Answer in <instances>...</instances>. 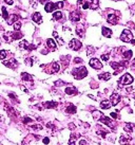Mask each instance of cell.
<instances>
[{
	"label": "cell",
	"mask_w": 135,
	"mask_h": 145,
	"mask_svg": "<svg viewBox=\"0 0 135 145\" xmlns=\"http://www.w3.org/2000/svg\"><path fill=\"white\" fill-rule=\"evenodd\" d=\"M72 73L76 79H81L88 75V70L86 67H79V68L74 69Z\"/></svg>",
	"instance_id": "obj_1"
},
{
	"label": "cell",
	"mask_w": 135,
	"mask_h": 145,
	"mask_svg": "<svg viewBox=\"0 0 135 145\" xmlns=\"http://www.w3.org/2000/svg\"><path fill=\"white\" fill-rule=\"evenodd\" d=\"M66 93L68 95H75L77 94V89L75 87H68V88H66Z\"/></svg>",
	"instance_id": "obj_17"
},
{
	"label": "cell",
	"mask_w": 135,
	"mask_h": 145,
	"mask_svg": "<svg viewBox=\"0 0 135 145\" xmlns=\"http://www.w3.org/2000/svg\"><path fill=\"white\" fill-rule=\"evenodd\" d=\"M111 117H112L113 119H117V118H118V117H117V113H116V112H112V113H111Z\"/></svg>",
	"instance_id": "obj_44"
},
{
	"label": "cell",
	"mask_w": 135,
	"mask_h": 145,
	"mask_svg": "<svg viewBox=\"0 0 135 145\" xmlns=\"http://www.w3.org/2000/svg\"><path fill=\"white\" fill-rule=\"evenodd\" d=\"M53 18L54 19H56V20H59V19H61L62 18V13L60 12V11H57V12H55L53 14Z\"/></svg>",
	"instance_id": "obj_30"
},
{
	"label": "cell",
	"mask_w": 135,
	"mask_h": 145,
	"mask_svg": "<svg viewBox=\"0 0 135 145\" xmlns=\"http://www.w3.org/2000/svg\"><path fill=\"white\" fill-rule=\"evenodd\" d=\"M9 19H8V24H12V23H15L16 21H17V19H18V16L16 15V14H13V15H11L10 17H8Z\"/></svg>",
	"instance_id": "obj_24"
},
{
	"label": "cell",
	"mask_w": 135,
	"mask_h": 145,
	"mask_svg": "<svg viewBox=\"0 0 135 145\" xmlns=\"http://www.w3.org/2000/svg\"><path fill=\"white\" fill-rule=\"evenodd\" d=\"M93 117H94L95 119H100L101 117H103V114H102L100 111L95 110V111H93Z\"/></svg>",
	"instance_id": "obj_31"
},
{
	"label": "cell",
	"mask_w": 135,
	"mask_h": 145,
	"mask_svg": "<svg viewBox=\"0 0 135 145\" xmlns=\"http://www.w3.org/2000/svg\"><path fill=\"white\" fill-rule=\"evenodd\" d=\"M44 10H45V12H48V13H50V12H53V11L57 10V8H56V3L48 2V3L45 4V7H44Z\"/></svg>",
	"instance_id": "obj_10"
},
{
	"label": "cell",
	"mask_w": 135,
	"mask_h": 145,
	"mask_svg": "<svg viewBox=\"0 0 135 145\" xmlns=\"http://www.w3.org/2000/svg\"><path fill=\"white\" fill-rule=\"evenodd\" d=\"M3 65H5V66H8L9 68H11V69H15L16 67H17V62H16V60L15 58H11L10 61H5V62H3Z\"/></svg>",
	"instance_id": "obj_9"
},
{
	"label": "cell",
	"mask_w": 135,
	"mask_h": 145,
	"mask_svg": "<svg viewBox=\"0 0 135 145\" xmlns=\"http://www.w3.org/2000/svg\"><path fill=\"white\" fill-rule=\"evenodd\" d=\"M20 28H21V22H20V21H16V22L14 23V30H15V31H19Z\"/></svg>",
	"instance_id": "obj_32"
},
{
	"label": "cell",
	"mask_w": 135,
	"mask_h": 145,
	"mask_svg": "<svg viewBox=\"0 0 135 145\" xmlns=\"http://www.w3.org/2000/svg\"><path fill=\"white\" fill-rule=\"evenodd\" d=\"M132 67H133V68H135V58H134V61L132 62Z\"/></svg>",
	"instance_id": "obj_48"
},
{
	"label": "cell",
	"mask_w": 135,
	"mask_h": 145,
	"mask_svg": "<svg viewBox=\"0 0 135 145\" xmlns=\"http://www.w3.org/2000/svg\"><path fill=\"white\" fill-rule=\"evenodd\" d=\"M120 39L125 42H131V40L133 39V35H132V32L130 30H124L121 35H120Z\"/></svg>",
	"instance_id": "obj_3"
},
{
	"label": "cell",
	"mask_w": 135,
	"mask_h": 145,
	"mask_svg": "<svg viewBox=\"0 0 135 145\" xmlns=\"http://www.w3.org/2000/svg\"><path fill=\"white\" fill-rule=\"evenodd\" d=\"M132 55H133V53H132V51H131V50H128V51H126V52H124V53H122V56H124V58H125L126 61L131 60Z\"/></svg>",
	"instance_id": "obj_26"
},
{
	"label": "cell",
	"mask_w": 135,
	"mask_h": 145,
	"mask_svg": "<svg viewBox=\"0 0 135 145\" xmlns=\"http://www.w3.org/2000/svg\"><path fill=\"white\" fill-rule=\"evenodd\" d=\"M21 77H22L23 80H32L33 79V76L32 75H30L29 73H25V72L21 73Z\"/></svg>",
	"instance_id": "obj_28"
},
{
	"label": "cell",
	"mask_w": 135,
	"mask_h": 145,
	"mask_svg": "<svg viewBox=\"0 0 135 145\" xmlns=\"http://www.w3.org/2000/svg\"><path fill=\"white\" fill-rule=\"evenodd\" d=\"M68 127H69V129H70V130H74V129L76 128V127H75V124H74V123H70V124L68 125Z\"/></svg>",
	"instance_id": "obj_39"
},
{
	"label": "cell",
	"mask_w": 135,
	"mask_h": 145,
	"mask_svg": "<svg viewBox=\"0 0 135 145\" xmlns=\"http://www.w3.org/2000/svg\"><path fill=\"white\" fill-rule=\"evenodd\" d=\"M8 55V52L5 50H1L0 51V60H4Z\"/></svg>",
	"instance_id": "obj_33"
},
{
	"label": "cell",
	"mask_w": 135,
	"mask_h": 145,
	"mask_svg": "<svg viewBox=\"0 0 135 145\" xmlns=\"http://www.w3.org/2000/svg\"><path fill=\"white\" fill-rule=\"evenodd\" d=\"M99 121L101 122V123H103V124H105L107 126H109V127H111L112 129H114V125H113V121L110 119V118H107V117H101L100 119H99Z\"/></svg>",
	"instance_id": "obj_7"
},
{
	"label": "cell",
	"mask_w": 135,
	"mask_h": 145,
	"mask_svg": "<svg viewBox=\"0 0 135 145\" xmlns=\"http://www.w3.org/2000/svg\"><path fill=\"white\" fill-rule=\"evenodd\" d=\"M99 79H102V80H108V79H110L111 78V73L109 72H105V73H102V74H99L98 75Z\"/></svg>",
	"instance_id": "obj_23"
},
{
	"label": "cell",
	"mask_w": 135,
	"mask_h": 145,
	"mask_svg": "<svg viewBox=\"0 0 135 145\" xmlns=\"http://www.w3.org/2000/svg\"><path fill=\"white\" fill-rule=\"evenodd\" d=\"M79 137V135H72L69 140V145H75V140Z\"/></svg>",
	"instance_id": "obj_29"
},
{
	"label": "cell",
	"mask_w": 135,
	"mask_h": 145,
	"mask_svg": "<svg viewBox=\"0 0 135 145\" xmlns=\"http://www.w3.org/2000/svg\"><path fill=\"white\" fill-rule=\"evenodd\" d=\"M90 66H91L92 68L96 69V70H99V69L102 68V64H101V63L99 62V60H97V58H92V60L90 61Z\"/></svg>",
	"instance_id": "obj_5"
},
{
	"label": "cell",
	"mask_w": 135,
	"mask_h": 145,
	"mask_svg": "<svg viewBox=\"0 0 135 145\" xmlns=\"http://www.w3.org/2000/svg\"><path fill=\"white\" fill-rule=\"evenodd\" d=\"M119 101H120V95H119L118 93H116V92H114V93L111 95V98H110V102H111V104H112L113 106H116V105L119 103Z\"/></svg>",
	"instance_id": "obj_8"
},
{
	"label": "cell",
	"mask_w": 135,
	"mask_h": 145,
	"mask_svg": "<svg viewBox=\"0 0 135 145\" xmlns=\"http://www.w3.org/2000/svg\"><path fill=\"white\" fill-rule=\"evenodd\" d=\"M102 35L104 36V37H111L112 36V31L110 30V29H108V28H105V26H103L102 28Z\"/></svg>",
	"instance_id": "obj_19"
},
{
	"label": "cell",
	"mask_w": 135,
	"mask_h": 145,
	"mask_svg": "<svg viewBox=\"0 0 135 145\" xmlns=\"http://www.w3.org/2000/svg\"><path fill=\"white\" fill-rule=\"evenodd\" d=\"M33 58H28V60H25V63L28 64L29 66H33Z\"/></svg>",
	"instance_id": "obj_38"
},
{
	"label": "cell",
	"mask_w": 135,
	"mask_h": 145,
	"mask_svg": "<svg viewBox=\"0 0 135 145\" xmlns=\"http://www.w3.org/2000/svg\"><path fill=\"white\" fill-rule=\"evenodd\" d=\"M19 47L20 48H22V49H25V50H28V51H32L33 49H35L36 47L34 46V45H30L26 40H23V41H21L20 44H19Z\"/></svg>",
	"instance_id": "obj_6"
},
{
	"label": "cell",
	"mask_w": 135,
	"mask_h": 145,
	"mask_svg": "<svg viewBox=\"0 0 135 145\" xmlns=\"http://www.w3.org/2000/svg\"><path fill=\"white\" fill-rule=\"evenodd\" d=\"M87 2L89 4V9H91V10H96L99 6L98 0H87Z\"/></svg>",
	"instance_id": "obj_11"
},
{
	"label": "cell",
	"mask_w": 135,
	"mask_h": 145,
	"mask_svg": "<svg viewBox=\"0 0 135 145\" xmlns=\"http://www.w3.org/2000/svg\"><path fill=\"white\" fill-rule=\"evenodd\" d=\"M51 0H39L40 3H46V2H50Z\"/></svg>",
	"instance_id": "obj_47"
},
{
	"label": "cell",
	"mask_w": 135,
	"mask_h": 145,
	"mask_svg": "<svg viewBox=\"0 0 135 145\" xmlns=\"http://www.w3.org/2000/svg\"><path fill=\"white\" fill-rule=\"evenodd\" d=\"M79 145H88V144H87V141L86 140H80L79 141Z\"/></svg>",
	"instance_id": "obj_43"
},
{
	"label": "cell",
	"mask_w": 135,
	"mask_h": 145,
	"mask_svg": "<svg viewBox=\"0 0 135 145\" xmlns=\"http://www.w3.org/2000/svg\"><path fill=\"white\" fill-rule=\"evenodd\" d=\"M42 143H43V144H49V143H50V139H49V138H44V139L42 140Z\"/></svg>",
	"instance_id": "obj_42"
},
{
	"label": "cell",
	"mask_w": 135,
	"mask_h": 145,
	"mask_svg": "<svg viewBox=\"0 0 135 145\" xmlns=\"http://www.w3.org/2000/svg\"><path fill=\"white\" fill-rule=\"evenodd\" d=\"M67 112H68V113H71V114L75 113V112H76V106H74L73 104H70V105L67 107Z\"/></svg>",
	"instance_id": "obj_27"
},
{
	"label": "cell",
	"mask_w": 135,
	"mask_h": 145,
	"mask_svg": "<svg viewBox=\"0 0 135 145\" xmlns=\"http://www.w3.org/2000/svg\"><path fill=\"white\" fill-rule=\"evenodd\" d=\"M111 106H112L111 102H110V101H108V100H104V101H102V102L100 103V107H101V109H109Z\"/></svg>",
	"instance_id": "obj_18"
},
{
	"label": "cell",
	"mask_w": 135,
	"mask_h": 145,
	"mask_svg": "<svg viewBox=\"0 0 135 145\" xmlns=\"http://www.w3.org/2000/svg\"><path fill=\"white\" fill-rule=\"evenodd\" d=\"M2 16H3V18L4 19H8V11H7V9L5 8H2Z\"/></svg>",
	"instance_id": "obj_36"
},
{
	"label": "cell",
	"mask_w": 135,
	"mask_h": 145,
	"mask_svg": "<svg viewBox=\"0 0 135 145\" xmlns=\"http://www.w3.org/2000/svg\"><path fill=\"white\" fill-rule=\"evenodd\" d=\"M93 52H94L93 47H88V55H91Z\"/></svg>",
	"instance_id": "obj_40"
},
{
	"label": "cell",
	"mask_w": 135,
	"mask_h": 145,
	"mask_svg": "<svg viewBox=\"0 0 135 145\" xmlns=\"http://www.w3.org/2000/svg\"><path fill=\"white\" fill-rule=\"evenodd\" d=\"M81 47H83V44L80 42L78 39H75V38L72 39L70 41V44H69V48L72 49V50H74V51H78Z\"/></svg>",
	"instance_id": "obj_4"
},
{
	"label": "cell",
	"mask_w": 135,
	"mask_h": 145,
	"mask_svg": "<svg viewBox=\"0 0 135 145\" xmlns=\"http://www.w3.org/2000/svg\"><path fill=\"white\" fill-rule=\"evenodd\" d=\"M76 34L79 37H85V28L83 25H78L76 28Z\"/></svg>",
	"instance_id": "obj_16"
},
{
	"label": "cell",
	"mask_w": 135,
	"mask_h": 145,
	"mask_svg": "<svg viewBox=\"0 0 135 145\" xmlns=\"http://www.w3.org/2000/svg\"><path fill=\"white\" fill-rule=\"evenodd\" d=\"M133 76L130 74V73H126V74H124L121 77H120V79H119V85H122V86H126V85H130V84H132L133 83Z\"/></svg>",
	"instance_id": "obj_2"
},
{
	"label": "cell",
	"mask_w": 135,
	"mask_h": 145,
	"mask_svg": "<svg viewBox=\"0 0 135 145\" xmlns=\"http://www.w3.org/2000/svg\"><path fill=\"white\" fill-rule=\"evenodd\" d=\"M32 18H33V20H34L36 23H41V21H42V16H41V14L38 13V12L34 13L33 16H32Z\"/></svg>",
	"instance_id": "obj_15"
},
{
	"label": "cell",
	"mask_w": 135,
	"mask_h": 145,
	"mask_svg": "<svg viewBox=\"0 0 135 145\" xmlns=\"http://www.w3.org/2000/svg\"><path fill=\"white\" fill-rule=\"evenodd\" d=\"M55 85H56V86H62V85H63V82H61V80H57V82L55 83Z\"/></svg>",
	"instance_id": "obj_45"
},
{
	"label": "cell",
	"mask_w": 135,
	"mask_h": 145,
	"mask_svg": "<svg viewBox=\"0 0 135 145\" xmlns=\"http://www.w3.org/2000/svg\"><path fill=\"white\" fill-rule=\"evenodd\" d=\"M130 141H131V138H130L129 136H122V137H120V139H119V143H120V144H124V145L130 143Z\"/></svg>",
	"instance_id": "obj_21"
},
{
	"label": "cell",
	"mask_w": 135,
	"mask_h": 145,
	"mask_svg": "<svg viewBox=\"0 0 135 145\" xmlns=\"http://www.w3.org/2000/svg\"><path fill=\"white\" fill-rule=\"evenodd\" d=\"M46 45H48V48H49V49H51V51H55V50H56V48H57V46H56L55 41H54L53 39H51V38L46 39Z\"/></svg>",
	"instance_id": "obj_14"
},
{
	"label": "cell",
	"mask_w": 135,
	"mask_h": 145,
	"mask_svg": "<svg viewBox=\"0 0 135 145\" xmlns=\"http://www.w3.org/2000/svg\"><path fill=\"white\" fill-rule=\"evenodd\" d=\"M108 22L111 23V24H116L118 22V17L114 14H110L108 16Z\"/></svg>",
	"instance_id": "obj_13"
},
{
	"label": "cell",
	"mask_w": 135,
	"mask_h": 145,
	"mask_svg": "<svg viewBox=\"0 0 135 145\" xmlns=\"http://www.w3.org/2000/svg\"><path fill=\"white\" fill-rule=\"evenodd\" d=\"M70 19L72 21H78V20H80V13L78 11H73L70 14Z\"/></svg>",
	"instance_id": "obj_12"
},
{
	"label": "cell",
	"mask_w": 135,
	"mask_h": 145,
	"mask_svg": "<svg viewBox=\"0 0 135 145\" xmlns=\"http://www.w3.org/2000/svg\"><path fill=\"white\" fill-rule=\"evenodd\" d=\"M74 63H75V64H80V63H83V60L79 58V57H77V58L74 60Z\"/></svg>",
	"instance_id": "obj_41"
},
{
	"label": "cell",
	"mask_w": 135,
	"mask_h": 145,
	"mask_svg": "<svg viewBox=\"0 0 135 145\" xmlns=\"http://www.w3.org/2000/svg\"><path fill=\"white\" fill-rule=\"evenodd\" d=\"M51 66H52L51 73H55V72H58V71L60 70V66H59V64H58V63H56V62H54Z\"/></svg>",
	"instance_id": "obj_22"
},
{
	"label": "cell",
	"mask_w": 135,
	"mask_h": 145,
	"mask_svg": "<svg viewBox=\"0 0 135 145\" xmlns=\"http://www.w3.org/2000/svg\"><path fill=\"white\" fill-rule=\"evenodd\" d=\"M133 128H134V124H132V123H126V125L124 127L125 131H127V132H132Z\"/></svg>",
	"instance_id": "obj_25"
},
{
	"label": "cell",
	"mask_w": 135,
	"mask_h": 145,
	"mask_svg": "<svg viewBox=\"0 0 135 145\" xmlns=\"http://www.w3.org/2000/svg\"><path fill=\"white\" fill-rule=\"evenodd\" d=\"M32 122H33V119H31L29 117H26V118L23 119V123L24 124H29V123H32Z\"/></svg>",
	"instance_id": "obj_35"
},
{
	"label": "cell",
	"mask_w": 135,
	"mask_h": 145,
	"mask_svg": "<svg viewBox=\"0 0 135 145\" xmlns=\"http://www.w3.org/2000/svg\"><path fill=\"white\" fill-rule=\"evenodd\" d=\"M32 128H33V129H35V130H40V129H42V126H41V125H39V124H36V125H33V126H32Z\"/></svg>",
	"instance_id": "obj_37"
},
{
	"label": "cell",
	"mask_w": 135,
	"mask_h": 145,
	"mask_svg": "<svg viewBox=\"0 0 135 145\" xmlns=\"http://www.w3.org/2000/svg\"><path fill=\"white\" fill-rule=\"evenodd\" d=\"M58 106V103L57 102H46L44 104V107L46 109H52V108H56Z\"/></svg>",
	"instance_id": "obj_20"
},
{
	"label": "cell",
	"mask_w": 135,
	"mask_h": 145,
	"mask_svg": "<svg viewBox=\"0 0 135 145\" xmlns=\"http://www.w3.org/2000/svg\"><path fill=\"white\" fill-rule=\"evenodd\" d=\"M5 1V3L7 4H10V6H12L13 4V0H4Z\"/></svg>",
	"instance_id": "obj_46"
},
{
	"label": "cell",
	"mask_w": 135,
	"mask_h": 145,
	"mask_svg": "<svg viewBox=\"0 0 135 145\" xmlns=\"http://www.w3.org/2000/svg\"><path fill=\"white\" fill-rule=\"evenodd\" d=\"M113 1H120V0H113Z\"/></svg>",
	"instance_id": "obj_49"
},
{
	"label": "cell",
	"mask_w": 135,
	"mask_h": 145,
	"mask_svg": "<svg viewBox=\"0 0 135 145\" xmlns=\"http://www.w3.org/2000/svg\"><path fill=\"white\" fill-rule=\"evenodd\" d=\"M109 57H110L109 54H102V55H101V60H102L103 62H108V61H109Z\"/></svg>",
	"instance_id": "obj_34"
}]
</instances>
